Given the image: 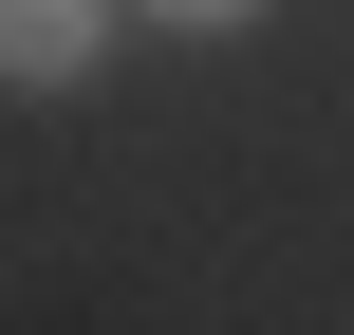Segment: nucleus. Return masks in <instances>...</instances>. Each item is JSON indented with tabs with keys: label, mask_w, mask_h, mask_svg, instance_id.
<instances>
[{
	"label": "nucleus",
	"mask_w": 354,
	"mask_h": 335,
	"mask_svg": "<svg viewBox=\"0 0 354 335\" xmlns=\"http://www.w3.org/2000/svg\"><path fill=\"white\" fill-rule=\"evenodd\" d=\"M93 37H112V0H0V75H19V93H75Z\"/></svg>",
	"instance_id": "nucleus-1"
},
{
	"label": "nucleus",
	"mask_w": 354,
	"mask_h": 335,
	"mask_svg": "<svg viewBox=\"0 0 354 335\" xmlns=\"http://www.w3.org/2000/svg\"><path fill=\"white\" fill-rule=\"evenodd\" d=\"M131 19H168V37H243L261 0H131Z\"/></svg>",
	"instance_id": "nucleus-2"
}]
</instances>
